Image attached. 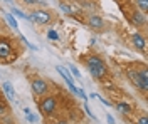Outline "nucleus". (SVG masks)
Returning <instances> with one entry per match:
<instances>
[{"mask_svg": "<svg viewBox=\"0 0 148 124\" xmlns=\"http://www.w3.org/2000/svg\"><path fill=\"white\" fill-rule=\"evenodd\" d=\"M86 66H88V70L91 72V76L94 79H103V77L108 74V67L106 64L101 60V57L98 56H89L86 59Z\"/></svg>", "mask_w": 148, "mask_h": 124, "instance_id": "1", "label": "nucleus"}, {"mask_svg": "<svg viewBox=\"0 0 148 124\" xmlns=\"http://www.w3.org/2000/svg\"><path fill=\"white\" fill-rule=\"evenodd\" d=\"M128 77L131 79V82L138 87L141 92L147 94V91H148V74H147L145 69H141V70H128Z\"/></svg>", "mask_w": 148, "mask_h": 124, "instance_id": "2", "label": "nucleus"}, {"mask_svg": "<svg viewBox=\"0 0 148 124\" xmlns=\"http://www.w3.org/2000/svg\"><path fill=\"white\" fill-rule=\"evenodd\" d=\"M15 57V52L12 47V42L7 37H0V62H10Z\"/></svg>", "mask_w": 148, "mask_h": 124, "instance_id": "3", "label": "nucleus"}, {"mask_svg": "<svg viewBox=\"0 0 148 124\" xmlns=\"http://www.w3.org/2000/svg\"><path fill=\"white\" fill-rule=\"evenodd\" d=\"M39 109H40V112L44 116L54 114L56 109H57V97H56V96H46V97L40 101Z\"/></svg>", "mask_w": 148, "mask_h": 124, "instance_id": "4", "label": "nucleus"}, {"mask_svg": "<svg viewBox=\"0 0 148 124\" xmlns=\"http://www.w3.org/2000/svg\"><path fill=\"white\" fill-rule=\"evenodd\" d=\"M30 86H32V91H34L36 96H46L47 91H49L47 82L44 81V79H40V77H34L32 82H30Z\"/></svg>", "mask_w": 148, "mask_h": 124, "instance_id": "5", "label": "nucleus"}, {"mask_svg": "<svg viewBox=\"0 0 148 124\" xmlns=\"http://www.w3.org/2000/svg\"><path fill=\"white\" fill-rule=\"evenodd\" d=\"M30 19H32V22H36V24L46 25V24H49V22L52 20V15H51L47 10H36V12H32Z\"/></svg>", "mask_w": 148, "mask_h": 124, "instance_id": "6", "label": "nucleus"}, {"mask_svg": "<svg viewBox=\"0 0 148 124\" xmlns=\"http://www.w3.org/2000/svg\"><path fill=\"white\" fill-rule=\"evenodd\" d=\"M57 69V72L62 76V79L66 81V84H67V87L71 89V92L73 94H77V87H76V84H74V81H73V77H71V74H67V70H66L62 66H57L56 67Z\"/></svg>", "mask_w": 148, "mask_h": 124, "instance_id": "7", "label": "nucleus"}, {"mask_svg": "<svg viewBox=\"0 0 148 124\" xmlns=\"http://www.w3.org/2000/svg\"><path fill=\"white\" fill-rule=\"evenodd\" d=\"M88 25L89 27H92V29L99 30L104 27V22H103V17H99V15H96V14H92V15H89L88 17Z\"/></svg>", "mask_w": 148, "mask_h": 124, "instance_id": "8", "label": "nucleus"}, {"mask_svg": "<svg viewBox=\"0 0 148 124\" xmlns=\"http://www.w3.org/2000/svg\"><path fill=\"white\" fill-rule=\"evenodd\" d=\"M131 20H133V24H135L136 27H141V25L147 24V15L141 14L140 10H135V12L131 14Z\"/></svg>", "mask_w": 148, "mask_h": 124, "instance_id": "9", "label": "nucleus"}, {"mask_svg": "<svg viewBox=\"0 0 148 124\" xmlns=\"http://www.w3.org/2000/svg\"><path fill=\"white\" fill-rule=\"evenodd\" d=\"M133 44H135V47L138 49V50H141V52H145V49H147V40L143 39V35L141 34H135L133 35Z\"/></svg>", "mask_w": 148, "mask_h": 124, "instance_id": "10", "label": "nucleus"}, {"mask_svg": "<svg viewBox=\"0 0 148 124\" xmlns=\"http://www.w3.org/2000/svg\"><path fill=\"white\" fill-rule=\"evenodd\" d=\"M2 89H3V92L7 94V97H9L10 101H15V91H14V87H12L10 82H3L2 84Z\"/></svg>", "mask_w": 148, "mask_h": 124, "instance_id": "11", "label": "nucleus"}, {"mask_svg": "<svg viewBox=\"0 0 148 124\" xmlns=\"http://www.w3.org/2000/svg\"><path fill=\"white\" fill-rule=\"evenodd\" d=\"M3 17H5V20L9 22V25L12 27V29H15L18 30V24H17V20H15V17L10 14V12H3Z\"/></svg>", "mask_w": 148, "mask_h": 124, "instance_id": "12", "label": "nucleus"}, {"mask_svg": "<svg viewBox=\"0 0 148 124\" xmlns=\"http://www.w3.org/2000/svg\"><path fill=\"white\" fill-rule=\"evenodd\" d=\"M135 3H136V9H138L141 14H145V15H147V12H148V0H135Z\"/></svg>", "mask_w": 148, "mask_h": 124, "instance_id": "13", "label": "nucleus"}, {"mask_svg": "<svg viewBox=\"0 0 148 124\" xmlns=\"http://www.w3.org/2000/svg\"><path fill=\"white\" fill-rule=\"evenodd\" d=\"M116 109L120 111L121 114H130V112H131V106L126 104V102H118V104H116Z\"/></svg>", "mask_w": 148, "mask_h": 124, "instance_id": "14", "label": "nucleus"}, {"mask_svg": "<svg viewBox=\"0 0 148 124\" xmlns=\"http://www.w3.org/2000/svg\"><path fill=\"white\" fill-rule=\"evenodd\" d=\"M10 14H12V15H15V17H20V19H24V20H30V22H32V19H30V17H29V15H25V14H24V12H22V10L15 9V7H14V9H12V12H10Z\"/></svg>", "mask_w": 148, "mask_h": 124, "instance_id": "15", "label": "nucleus"}, {"mask_svg": "<svg viewBox=\"0 0 148 124\" xmlns=\"http://www.w3.org/2000/svg\"><path fill=\"white\" fill-rule=\"evenodd\" d=\"M24 114H25V117H27L29 123H37V117L30 112V109H29V107H25V109H24Z\"/></svg>", "mask_w": 148, "mask_h": 124, "instance_id": "16", "label": "nucleus"}, {"mask_svg": "<svg viewBox=\"0 0 148 124\" xmlns=\"http://www.w3.org/2000/svg\"><path fill=\"white\" fill-rule=\"evenodd\" d=\"M69 69H71V72H73V76L76 77V79H83L81 72L77 70V67H76V66H73V64H71V66H69Z\"/></svg>", "mask_w": 148, "mask_h": 124, "instance_id": "17", "label": "nucleus"}, {"mask_svg": "<svg viewBox=\"0 0 148 124\" xmlns=\"http://www.w3.org/2000/svg\"><path fill=\"white\" fill-rule=\"evenodd\" d=\"M7 111H9V106H7V102L0 97V114H5Z\"/></svg>", "mask_w": 148, "mask_h": 124, "instance_id": "18", "label": "nucleus"}, {"mask_svg": "<svg viewBox=\"0 0 148 124\" xmlns=\"http://www.w3.org/2000/svg\"><path fill=\"white\" fill-rule=\"evenodd\" d=\"M61 9H62V12H66V14H69V15L73 14V9H71V5H67V3H64V2L61 3Z\"/></svg>", "mask_w": 148, "mask_h": 124, "instance_id": "19", "label": "nucleus"}, {"mask_svg": "<svg viewBox=\"0 0 148 124\" xmlns=\"http://www.w3.org/2000/svg\"><path fill=\"white\" fill-rule=\"evenodd\" d=\"M47 37L51 39V40H59V35H57V32H54V30H49L47 32Z\"/></svg>", "mask_w": 148, "mask_h": 124, "instance_id": "20", "label": "nucleus"}, {"mask_svg": "<svg viewBox=\"0 0 148 124\" xmlns=\"http://www.w3.org/2000/svg\"><path fill=\"white\" fill-rule=\"evenodd\" d=\"M136 124H148V117L147 116H141L138 121H136Z\"/></svg>", "mask_w": 148, "mask_h": 124, "instance_id": "21", "label": "nucleus"}, {"mask_svg": "<svg viewBox=\"0 0 148 124\" xmlns=\"http://www.w3.org/2000/svg\"><path fill=\"white\" fill-rule=\"evenodd\" d=\"M24 3H27V5H36V3H39V0H22Z\"/></svg>", "mask_w": 148, "mask_h": 124, "instance_id": "22", "label": "nucleus"}, {"mask_svg": "<svg viewBox=\"0 0 148 124\" xmlns=\"http://www.w3.org/2000/svg\"><path fill=\"white\" fill-rule=\"evenodd\" d=\"M106 119H108V124H114V119H113V116H106Z\"/></svg>", "mask_w": 148, "mask_h": 124, "instance_id": "23", "label": "nucleus"}, {"mask_svg": "<svg viewBox=\"0 0 148 124\" xmlns=\"http://www.w3.org/2000/svg\"><path fill=\"white\" fill-rule=\"evenodd\" d=\"M54 124H69V123H67V121H56Z\"/></svg>", "mask_w": 148, "mask_h": 124, "instance_id": "24", "label": "nucleus"}, {"mask_svg": "<svg viewBox=\"0 0 148 124\" xmlns=\"http://www.w3.org/2000/svg\"><path fill=\"white\" fill-rule=\"evenodd\" d=\"M5 2H9V0H5Z\"/></svg>", "mask_w": 148, "mask_h": 124, "instance_id": "25", "label": "nucleus"}]
</instances>
